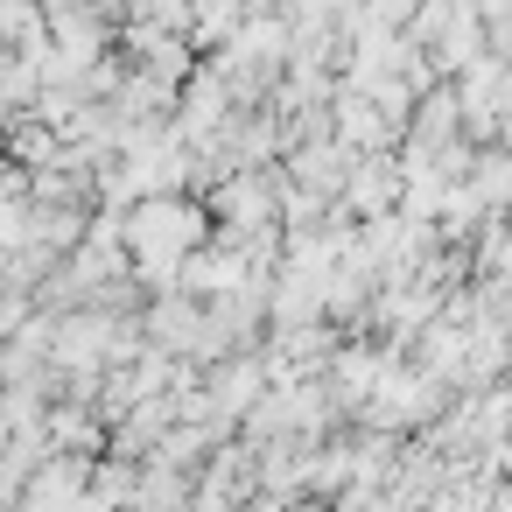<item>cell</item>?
Instances as JSON below:
<instances>
[{
  "label": "cell",
  "instance_id": "1",
  "mask_svg": "<svg viewBox=\"0 0 512 512\" xmlns=\"http://www.w3.org/2000/svg\"><path fill=\"white\" fill-rule=\"evenodd\" d=\"M120 239L148 260V267H183L204 239H211V211L204 204H190V197H176V190H155V197H141L127 218H120Z\"/></svg>",
  "mask_w": 512,
  "mask_h": 512
},
{
  "label": "cell",
  "instance_id": "2",
  "mask_svg": "<svg viewBox=\"0 0 512 512\" xmlns=\"http://www.w3.org/2000/svg\"><path fill=\"white\" fill-rule=\"evenodd\" d=\"M393 197H400V169L393 162H358L351 169V204L358 211H393Z\"/></svg>",
  "mask_w": 512,
  "mask_h": 512
}]
</instances>
